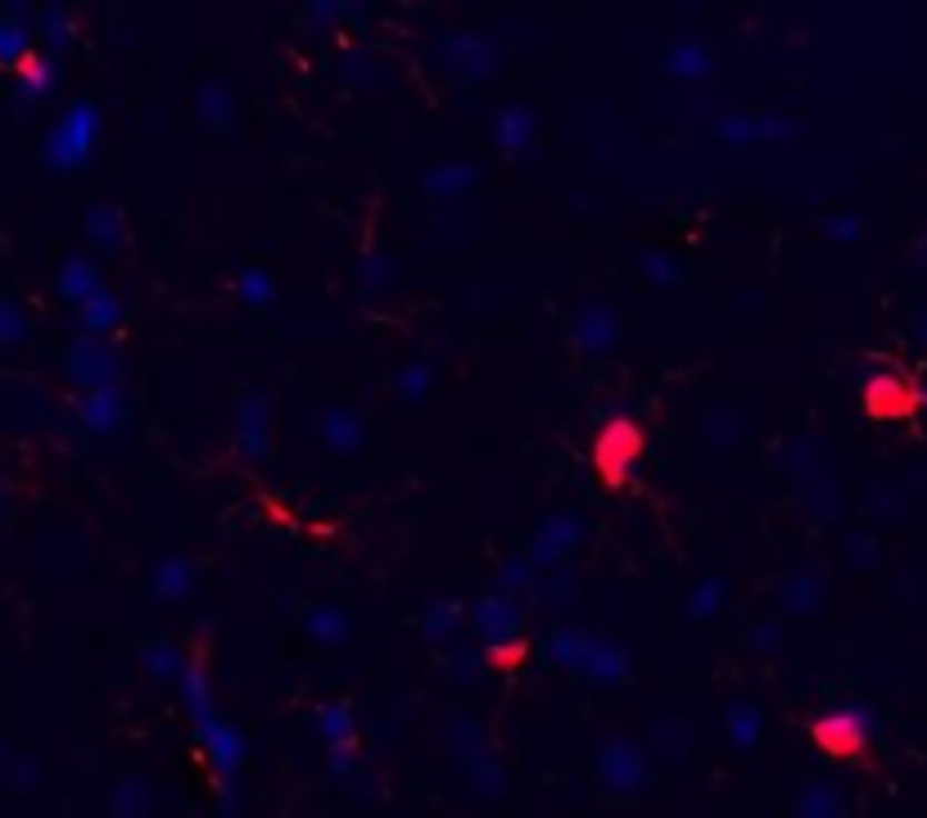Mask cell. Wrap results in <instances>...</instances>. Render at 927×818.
<instances>
[{
    "label": "cell",
    "mask_w": 927,
    "mask_h": 818,
    "mask_svg": "<svg viewBox=\"0 0 927 818\" xmlns=\"http://www.w3.org/2000/svg\"><path fill=\"white\" fill-rule=\"evenodd\" d=\"M810 737H815L819 751L833 756V760H865V751H869V728H865V719H859L855 710H837V715L815 719Z\"/></svg>",
    "instance_id": "3957f363"
},
{
    "label": "cell",
    "mask_w": 927,
    "mask_h": 818,
    "mask_svg": "<svg viewBox=\"0 0 927 818\" xmlns=\"http://www.w3.org/2000/svg\"><path fill=\"white\" fill-rule=\"evenodd\" d=\"M113 417H118V393L113 389H91L87 393V402H82V421H87V430H109L113 426Z\"/></svg>",
    "instance_id": "ba28073f"
},
{
    "label": "cell",
    "mask_w": 927,
    "mask_h": 818,
    "mask_svg": "<svg viewBox=\"0 0 927 818\" xmlns=\"http://www.w3.org/2000/svg\"><path fill=\"white\" fill-rule=\"evenodd\" d=\"M0 502H6V493H0Z\"/></svg>",
    "instance_id": "7c38bea8"
},
{
    "label": "cell",
    "mask_w": 927,
    "mask_h": 818,
    "mask_svg": "<svg viewBox=\"0 0 927 818\" xmlns=\"http://www.w3.org/2000/svg\"><path fill=\"white\" fill-rule=\"evenodd\" d=\"M638 457H642V430L629 417L607 421L598 443H592V466H598L602 485H611V489H620L629 480V470H634Z\"/></svg>",
    "instance_id": "7a4b0ae2"
},
{
    "label": "cell",
    "mask_w": 927,
    "mask_h": 818,
    "mask_svg": "<svg viewBox=\"0 0 927 818\" xmlns=\"http://www.w3.org/2000/svg\"><path fill=\"white\" fill-rule=\"evenodd\" d=\"M914 402H918V393H914L909 380H900V376H874V380L865 385V407H869L874 417H883V421L909 417Z\"/></svg>",
    "instance_id": "277c9868"
},
{
    "label": "cell",
    "mask_w": 927,
    "mask_h": 818,
    "mask_svg": "<svg viewBox=\"0 0 927 818\" xmlns=\"http://www.w3.org/2000/svg\"><path fill=\"white\" fill-rule=\"evenodd\" d=\"M96 131H100V113L87 100L73 104L69 113L54 122V131L46 136V163L59 168V172L87 163L91 159V146H96Z\"/></svg>",
    "instance_id": "6da1fadb"
},
{
    "label": "cell",
    "mask_w": 927,
    "mask_h": 818,
    "mask_svg": "<svg viewBox=\"0 0 927 818\" xmlns=\"http://www.w3.org/2000/svg\"><path fill=\"white\" fill-rule=\"evenodd\" d=\"M14 78H19V91H23V100H46L50 91H54V63L46 59V54H28L19 68H14Z\"/></svg>",
    "instance_id": "5b68a950"
},
{
    "label": "cell",
    "mask_w": 927,
    "mask_h": 818,
    "mask_svg": "<svg viewBox=\"0 0 927 818\" xmlns=\"http://www.w3.org/2000/svg\"><path fill=\"white\" fill-rule=\"evenodd\" d=\"M32 50H28V32H23V23L14 19V14H0V68H14L28 59Z\"/></svg>",
    "instance_id": "52a82bcc"
},
{
    "label": "cell",
    "mask_w": 927,
    "mask_h": 818,
    "mask_svg": "<svg viewBox=\"0 0 927 818\" xmlns=\"http://www.w3.org/2000/svg\"><path fill=\"white\" fill-rule=\"evenodd\" d=\"M118 321V303L104 295V290H96L87 303H82V326L87 330H109Z\"/></svg>",
    "instance_id": "9c48e42d"
},
{
    "label": "cell",
    "mask_w": 927,
    "mask_h": 818,
    "mask_svg": "<svg viewBox=\"0 0 927 818\" xmlns=\"http://www.w3.org/2000/svg\"><path fill=\"white\" fill-rule=\"evenodd\" d=\"M520 656H525V647H520V642H507V647H494V660H498V665H511V660H520Z\"/></svg>",
    "instance_id": "8fae6325"
},
{
    "label": "cell",
    "mask_w": 927,
    "mask_h": 818,
    "mask_svg": "<svg viewBox=\"0 0 927 818\" xmlns=\"http://www.w3.org/2000/svg\"><path fill=\"white\" fill-rule=\"evenodd\" d=\"M96 290H100V286H96V267H91L87 258H69V262H63V271H59V295H63V299H73V303L82 308Z\"/></svg>",
    "instance_id": "8992f818"
},
{
    "label": "cell",
    "mask_w": 927,
    "mask_h": 818,
    "mask_svg": "<svg viewBox=\"0 0 927 818\" xmlns=\"http://www.w3.org/2000/svg\"><path fill=\"white\" fill-rule=\"evenodd\" d=\"M23 308L14 303V299H0V349H10V345H19L23 339Z\"/></svg>",
    "instance_id": "30bf717a"
}]
</instances>
